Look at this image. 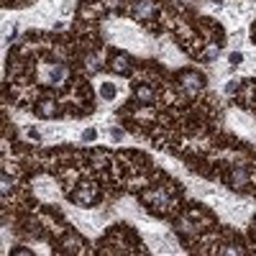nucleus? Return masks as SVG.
Returning <instances> with one entry per match:
<instances>
[{
  "mask_svg": "<svg viewBox=\"0 0 256 256\" xmlns=\"http://www.w3.org/2000/svg\"><path fill=\"white\" fill-rule=\"evenodd\" d=\"M97 185H93V182H80V185L72 190V200L80 205V208H93L97 203Z\"/></svg>",
  "mask_w": 256,
  "mask_h": 256,
  "instance_id": "nucleus-1",
  "label": "nucleus"
},
{
  "mask_svg": "<svg viewBox=\"0 0 256 256\" xmlns=\"http://www.w3.org/2000/svg\"><path fill=\"white\" fill-rule=\"evenodd\" d=\"M141 200H144L146 205H151V208L161 210V213H167V210H172V205H175V200H172L164 190H159V187H149V190H144V192H141Z\"/></svg>",
  "mask_w": 256,
  "mask_h": 256,
  "instance_id": "nucleus-2",
  "label": "nucleus"
},
{
  "mask_svg": "<svg viewBox=\"0 0 256 256\" xmlns=\"http://www.w3.org/2000/svg\"><path fill=\"white\" fill-rule=\"evenodd\" d=\"M179 85L185 90L187 95H200L205 87V77L200 75V72H192V69H185L179 72Z\"/></svg>",
  "mask_w": 256,
  "mask_h": 256,
  "instance_id": "nucleus-3",
  "label": "nucleus"
},
{
  "mask_svg": "<svg viewBox=\"0 0 256 256\" xmlns=\"http://www.w3.org/2000/svg\"><path fill=\"white\" fill-rule=\"evenodd\" d=\"M157 0H136L133 3V18L136 21H141V23H146V21H154V16H157Z\"/></svg>",
  "mask_w": 256,
  "mask_h": 256,
  "instance_id": "nucleus-4",
  "label": "nucleus"
},
{
  "mask_svg": "<svg viewBox=\"0 0 256 256\" xmlns=\"http://www.w3.org/2000/svg\"><path fill=\"white\" fill-rule=\"evenodd\" d=\"M111 69L115 72V75H131L133 72V59L123 51H115L111 57Z\"/></svg>",
  "mask_w": 256,
  "mask_h": 256,
  "instance_id": "nucleus-5",
  "label": "nucleus"
},
{
  "mask_svg": "<svg viewBox=\"0 0 256 256\" xmlns=\"http://www.w3.org/2000/svg\"><path fill=\"white\" fill-rule=\"evenodd\" d=\"M133 97H136V103H141V105H151L154 100H157V93H154V87L149 82H139V85L133 87Z\"/></svg>",
  "mask_w": 256,
  "mask_h": 256,
  "instance_id": "nucleus-6",
  "label": "nucleus"
},
{
  "mask_svg": "<svg viewBox=\"0 0 256 256\" xmlns=\"http://www.w3.org/2000/svg\"><path fill=\"white\" fill-rule=\"evenodd\" d=\"M225 182H228L231 187H236V190H243L251 179H249V172H246L241 164H236V167H231V175H228Z\"/></svg>",
  "mask_w": 256,
  "mask_h": 256,
  "instance_id": "nucleus-7",
  "label": "nucleus"
},
{
  "mask_svg": "<svg viewBox=\"0 0 256 256\" xmlns=\"http://www.w3.org/2000/svg\"><path fill=\"white\" fill-rule=\"evenodd\" d=\"M36 113L41 118H54V115H59V103L51 97H41L39 103H36Z\"/></svg>",
  "mask_w": 256,
  "mask_h": 256,
  "instance_id": "nucleus-8",
  "label": "nucleus"
},
{
  "mask_svg": "<svg viewBox=\"0 0 256 256\" xmlns=\"http://www.w3.org/2000/svg\"><path fill=\"white\" fill-rule=\"evenodd\" d=\"M85 67H87V72H93V75H95V72L103 69V64H100V59L95 57V54H90V57L85 59Z\"/></svg>",
  "mask_w": 256,
  "mask_h": 256,
  "instance_id": "nucleus-9",
  "label": "nucleus"
},
{
  "mask_svg": "<svg viewBox=\"0 0 256 256\" xmlns=\"http://www.w3.org/2000/svg\"><path fill=\"white\" fill-rule=\"evenodd\" d=\"M218 51H221V47H215V44H210V47H208L205 51H200V59L210 62V59H215V57H218Z\"/></svg>",
  "mask_w": 256,
  "mask_h": 256,
  "instance_id": "nucleus-10",
  "label": "nucleus"
},
{
  "mask_svg": "<svg viewBox=\"0 0 256 256\" xmlns=\"http://www.w3.org/2000/svg\"><path fill=\"white\" fill-rule=\"evenodd\" d=\"M100 95H103L105 100H113V97H115V87L111 85V82H105V85L100 87Z\"/></svg>",
  "mask_w": 256,
  "mask_h": 256,
  "instance_id": "nucleus-11",
  "label": "nucleus"
},
{
  "mask_svg": "<svg viewBox=\"0 0 256 256\" xmlns=\"http://www.w3.org/2000/svg\"><path fill=\"white\" fill-rule=\"evenodd\" d=\"M11 190H13V179L8 177V172H3V195H8Z\"/></svg>",
  "mask_w": 256,
  "mask_h": 256,
  "instance_id": "nucleus-12",
  "label": "nucleus"
},
{
  "mask_svg": "<svg viewBox=\"0 0 256 256\" xmlns=\"http://www.w3.org/2000/svg\"><path fill=\"white\" fill-rule=\"evenodd\" d=\"M82 139H85V141H95L97 139V131H95V128H87V131L82 133Z\"/></svg>",
  "mask_w": 256,
  "mask_h": 256,
  "instance_id": "nucleus-13",
  "label": "nucleus"
},
{
  "mask_svg": "<svg viewBox=\"0 0 256 256\" xmlns=\"http://www.w3.org/2000/svg\"><path fill=\"white\" fill-rule=\"evenodd\" d=\"M241 62H243V54H239V51L231 54V64H241Z\"/></svg>",
  "mask_w": 256,
  "mask_h": 256,
  "instance_id": "nucleus-14",
  "label": "nucleus"
}]
</instances>
